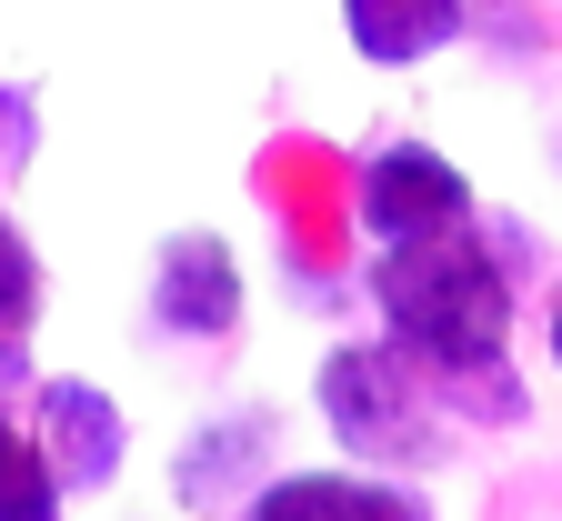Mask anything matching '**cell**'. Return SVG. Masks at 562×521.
I'll list each match as a JSON object with an SVG mask.
<instances>
[{"label":"cell","instance_id":"5b68a950","mask_svg":"<svg viewBox=\"0 0 562 521\" xmlns=\"http://www.w3.org/2000/svg\"><path fill=\"white\" fill-rule=\"evenodd\" d=\"M251 312V291H241V251L222 231H171L151 251V331L211 351V341H232Z\"/></svg>","mask_w":562,"mask_h":521},{"label":"cell","instance_id":"ba28073f","mask_svg":"<svg viewBox=\"0 0 562 521\" xmlns=\"http://www.w3.org/2000/svg\"><path fill=\"white\" fill-rule=\"evenodd\" d=\"M271 482V411H222L191 452H181V501H251Z\"/></svg>","mask_w":562,"mask_h":521},{"label":"cell","instance_id":"3957f363","mask_svg":"<svg viewBox=\"0 0 562 521\" xmlns=\"http://www.w3.org/2000/svg\"><path fill=\"white\" fill-rule=\"evenodd\" d=\"M351 220H362L372 251L382 241H442V231H472V181L432 140H382V151L351 171Z\"/></svg>","mask_w":562,"mask_h":521},{"label":"cell","instance_id":"6da1fadb","mask_svg":"<svg viewBox=\"0 0 562 521\" xmlns=\"http://www.w3.org/2000/svg\"><path fill=\"white\" fill-rule=\"evenodd\" d=\"M372 321L402 361L432 371V392L462 401L472 382H513V261L492 251L482 231H442V241H382L372 271Z\"/></svg>","mask_w":562,"mask_h":521},{"label":"cell","instance_id":"52a82bcc","mask_svg":"<svg viewBox=\"0 0 562 521\" xmlns=\"http://www.w3.org/2000/svg\"><path fill=\"white\" fill-rule=\"evenodd\" d=\"M462 0H341V41L362 50L372 70H412V60H432L462 41Z\"/></svg>","mask_w":562,"mask_h":521},{"label":"cell","instance_id":"30bf717a","mask_svg":"<svg viewBox=\"0 0 562 521\" xmlns=\"http://www.w3.org/2000/svg\"><path fill=\"white\" fill-rule=\"evenodd\" d=\"M31 321H41V251H31L21 220L0 211V331L31 341Z\"/></svg>","mask_w":562,"mask_h":521},{"label":"cell","instance_id":"7a4b0ae2","mask_svg":"<svg viewBox=\"0 0 562 521\" xmlns=\"http://www.w3.org/2000/svg\"><path fill=\"white\" fill-rule=\"evenodd\" d=\"M312 401H322V431L341 441L362 472H432L452 452V421H442V392L432 371L402 361L392 341H331L322 371H312Z\"/></svg>","mask_w":562,"mask_h":521},{"label":"cell","instance_id":"9c48e42d","mask_svg":"<svg viewBox=\"0 0 562 521\" xmlns=\"http://www.w3.org/2000/svg\"><path fill=\"white\" fill-rule=\"evenodd\" d=\"M60 511H70V491L50 482L41 441H31L21 401H11V382H0V521H60Z\"/></svg>","mask_w":562,"mask_h":521},{"label":"cell","instance_id":"8992f818","mask_svg":"<svg viewBox=\"0 0 562 521\" xmlns=\"http://www.w3.org/2000/svg\"><path fill=\"white\" fill-rule=\"evenodd\" d=\"M241 521H432V491L402 482V472H271Z\"/></svg>","mask_w":562,"mask_h":521},{"label":"cell","instance_id":"8fae6325","mask_svg":"<svg viewBox=\"0 0 562 521\" xmlns=\"http://www.w3.org/2000/svg\"><path fill=\"white\" fill-rule=\"evenodd\" d=\"M542 341H552V371H562V291H552V321H542Z\"/></svg>","mask_w":562,"mask_h":521},{"label":"cell","instance_id":"277c9868","mask_svg":"<svg viewBox=\"0 0 562 521\" xmlns=\"http://www.w3.org/2000/svg\"><path fill=\"white\" fill-rule=\"evenodd\" d=\"M21 421H31L41 462H50V482H60L70 501L111 491L121 462H131V421H121V401H111L101 382H81V371H41V382L21 392Z\"/></svg>","mask_w":562,"mask_h":521}]
</instances>
